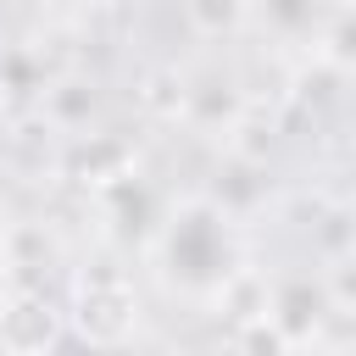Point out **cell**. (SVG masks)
Returning <instances> with one entry per match:
<instances>
[{"label":"cell","instance_id":"cell-1","mask_svg":"<svg viewBox=\"0 0 356 356\" xmlns=\"http://www.w3.org/2000/svg\"><path fill=\"white\" fill-rule=\"evenodd\" d=\"M78 328L95 339V345H111L134 328V295L122 278H89L83 284V300H78Z\"/></svg>","mask_w":356,"mask_h":356},{"label":"cell","instance_id":"cell-2","mask_svg":"<svg viewBox=\"0 0 356 356\" xmlns=\"http://www.w3.org/2000/svg\"><path fill=\"white\" fill-rule=\"evenodd\" d=\"M61 334V317L44 306V300H17L11 312H0V339L11 345V350H39V345H50Z\"/></svg>","mask_w":356,"mask_h":356}]
</instances>
